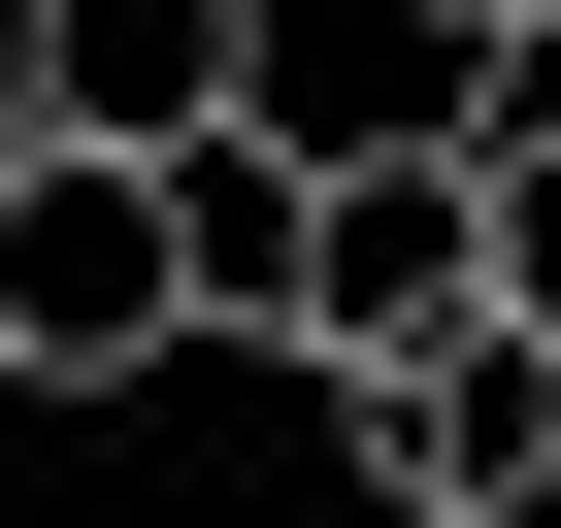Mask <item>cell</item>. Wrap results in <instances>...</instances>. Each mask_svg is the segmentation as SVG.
Returning a JSON list of instances; mask_svg holds the SVG:
<instances>
[{
    "instance_id": "obj_5",
    "label": "cell",
    "mask_w": 561,
    "mask_h": 528,
    "mask_svg": "<svg viewBox=\"0 0 561 528\" xmlns=\"http://www.w3.org/2000/svg\"><path fill=\"white\" fill-rule=\"evenodd\" d=\"M165 264H198V331H264V364H298V264H331V133H298V100H264V133H198V165H165Z\"/></svg>"
},
{
    "instance_id": "obj_1",
    "label": "cell",
    "mask_w": 561,
    "mask_h": 528,
    "mask_svg": "<svg viewBox=\"0 0 561 528\" xmlns=\"http://www.w3.org/2000/svg\"><path fill=\"white\" fill-rule=\"evenodd\" d=\"M264 34L298 0H0V133L34 165H198V133H264Z\"/></svg>"
},
{
    "instance_id": "obj_2",
    "label": "cell",
    "mask_w": 561,
    "mask_h": 528,
    "mask_svg": "<svg viewBox=\"0 0 561 528\" xmlns=\"http://www.w3.org/2000/svg\"><path fill=\"white\" fill-rule=\"evenodd\" d=\"M133 364H198L165 165H34V133H0V397H133Z\"/></svg>"
},
{
    "instance_id": "obj_4",
    "label": "cell",
    "mask_w": 561,
    "mask_h": 528,
    "mask_svg": "<svg viewBox=\"0 0 561 528\" xmlns=\"http://www.w3.org/2000/svg\"><path fill=\"white\" fill-rule=\"evenodd\" d=\"M331 429H364L397 528H561V331H430V364H364Z\"/></svg>"
},
{
    "instance_id": "obj_3",
    "label": "cell",
    "mask_w": 561,
    "mask_h": 528,
    "mask_svg": "<svg viewBox=\"0 0 561 528\" xmlns=\"http://www.w3.org/2000/svg\"><path fill=\"white\" fill-rule=\"evenodd\" d=\"M430 331H495V198H462V133H331V264H298V397H364V364H430Z\"/></svg>"
},
{
    "instance_id": "obj_6",
    "label": "cell",
    "mask_w": 561,
    "mask_h": 528,
    "mask_svg": "<svg viewBox=\"0 0 561 528\" xmlns=\"http://www.w3.org/2000/svg\"><path fill=\"white\" fill-rule=\"evenodd\" d=\"M462 198H495V331H561V67L462 100Z\"/></svg>"
},
{
    "instance_id": "obj_7",
    "label": "cell",
    "mask_w": 561,
    "mask_h": 528,
    "mask_svg": "<svg viewBox=\"0 0 561 528\" xmlns=\"http://www.w3.org/2000/svg\"><path fill=\"white\" fill-rule=\"evenodd\" d=\"M397 34H462V67H561V0H397Z\"/></svg>"
}]
</instances>
